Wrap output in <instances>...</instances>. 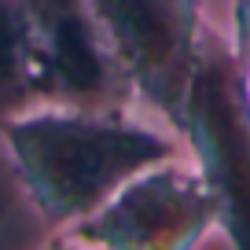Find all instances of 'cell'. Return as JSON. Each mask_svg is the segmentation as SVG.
<instances>
[{"mask_svg": "<svg viewBox=\"0 0 250 250\" xmlns=\"http://www.w3.org/2000/svg\"><path fill=\"white\" fill-rule=\"evenodd\" d=\"M184 147L217 199V228L250 247V110L239 88L232 41L210 33L184 114Z\"/></svg>", "mask_w": 250, "mask_h": 250, "instance_id": "277c9868", "label": "cell"}, {"mask_svg": "<svg viewBox=\"0 0 250 250\" xmlns=\"http://www.w3.org/2000/svg\"><path fill=\"white\" fill-rule=\"evenodd\" d=\"M144 110L184 136L199 59L210 41L203 0H96Z\"/></svg>", "mask_w": 250, "mask_h": 250, "instance_id": "3957f363", "label": "cell"}, {"mask_svg": "<svg viewBox=\"0 0 250 250\" xmlns=\"http://www.w3.org/2000/svg\"><path fill=\"white\" fill-rule=\"evenodd\" d=\"M235 55L250 52V0H232V30H228Z\"/></svg>", "mask_w": 250, "mask_h": 250, "instance_id": "52a82bcc", "label": "cell"}, {"mask_svg": "<svg viewBox=\"0 0 250 250\" xmlns=\"http://www.w3.org/2000/svg\"><path fill=\"white\" fill-rule=\"evenodd\" d=\"M239 59V88H243V103L250 110V52L247 55H235Z\"/></svg>", "mask_w": 250, "mask_h": 250, "instance_id": "ba28073f", "label": "cell"}, {"mask_svg": "<svg viewBox=\"0 0 250 250\" xmlns=\"http://www.w3.org/2000/svg\"><path fill=\"white\" fill-rule=\"evenodd\" d=\"M22 188L48 235L100 210L125 180L184 155V136L151 110L33 107L0 125Z\"/></svg>", "mask_w": 250, "mask_h": 250, "instance_id": "6da1fadb", "label": "cell"}, {"mask_svg": "<svg viewBox=\"0 0 250 250\" xmlns=\"http://www.w3.org/2000/svg\"><path fill=\"white\" fill-rule=\"evenodd\" d=\"M26 11L41 107H140L96 0H26Z\"/></svg>", "mask_w": 250, "mask_h": 250, "instance_id": "5b68a950", "label": "cell"}, {"mask_svg": "<svg viewBox=\"0 0 250 250\" xmlns=\"http://www.w3.org/2000/svg\"><path fill=\"white\" fill-rule=\"evenodd\" d=\"M41 107L26 0H0V125Z\"/></svg>", "mask_w": 250, "mask_h": 250, "instance_id": "8992f818", "label": "cell"}, {"mask_svg": "<svg viewBox=\"0 0 250 250\" xmlns=\"http://www.w3.org/2000/svg\"><path fill=\"white\" fill-rule=\"evenodd\" d=\"M213 232H221L213 188L184 151L125 180L100 210L59 232V243L110 250H191L203 247Z\"/></svg>", "mask_w": 250, "mask_h": 250, "instance_id": "7a4b0ae2", "label": "cell"}]
</instances>
